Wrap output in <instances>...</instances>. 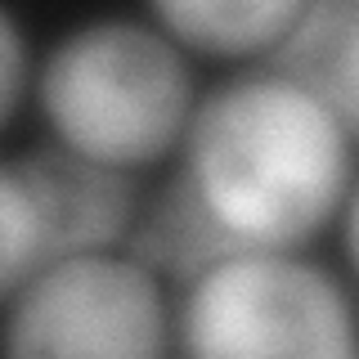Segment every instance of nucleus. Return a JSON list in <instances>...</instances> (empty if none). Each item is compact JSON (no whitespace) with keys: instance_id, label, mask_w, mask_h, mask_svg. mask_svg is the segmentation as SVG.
I'll return each instance as SVG.
<instances>
[{"instance_id":"1","label":"nucleus","mask_w":359,"mask_h":359,"mask_svg":"<svg viewBox=\"0 0 359 359\" xmlns=\"http://www.w3.org/2000/svg\"><path fill=\"white\" fill-rule=\"evenodd\" d=\"M180 171L238 243L306 247L346 207L355 135L314 90L265 63L198 99Z\"/></svg>"},{"instance_id":"2","label":"nucleus","mask_w":359,"mask_h":359,"mask_svg":"<svg viewBox=\"0 0 359 359\" xmlns=\"http://www.w3.org/2000/svg\"><path fill=\"white\" fill-rule=\"evenodd\" d=\"M36 104L54 144L117 171H140L184 144L198 90L184 45L157 22L90 18L41 59Z\"/></svg>"},{"instance_id":"3","label":"nucleus","mask_w":359,"mask_h":359,"mask_svg":"<svg viewBox=\"0 0 359 359\" xmlns=\"http://www.w3.org/2000/svg\"><path fill=\"white\" fill-rule=\"evenodd\" d=\"M175 346L189 355H355L359 319L351 292L297 247H247L184 283Z\"/></svg>"},{"instance_id":"4","label":"nucleus","mask_w":359,"mask_h":359,"mask_svg":"<svg viewBox=\"0 0 359 359\" xmlns=\"http://www.w3.org/2000/svg\"><path fill=\"white\" fill-rule=\"evenodd\" d=\"M166 278L130 252H81L5 297L9 355H162L175 341Z\"/></svg>"},{"instance_id":"5","label":"nucleus","mask_w":359,"mask_h":359,"mask_svg":"<svg viewBox=\"0 0 359 359\" xmlns=\"http://www.w3.org/2000/svg\"><path fill=\"white\" fill-rule=\"evenodd\" d=\"M140 194L130 171L41 144L0 166V297L36 269L130 238Z\"/></svg>"},{"instance_id":"6","label":"nucleus","mask_w":359,"mask_h":359,"mask_svg":"<svg viewBox=\"0 0 359 359\" xmlns=\"http://www.w3.org/2000/svg\"><path fill=\"white\" fill-rule=\"evenodd\" d=\"M265 63L314 90L359 135V0H306Z\"/></svg>"},{"instance_id":"7","label":"nucleus","mask_w":359,"mask_h":359,"mask_svg":"<svg viewBox=\"0 0 359 359\" xmlns=\"http://www.w3.org/2000/svg\"><path fill=\"white\" fill-rule=\"evenodd\" d=\"M126 247L149 269H157L162 278H171L180 287L194 283L198 274H207L211 265H220L224 256L247 252V243H238L224 229L220 216L207 207V198L194 189V180L184 171H175L153 194V202L135 220Z\"/></svg>"},{"instance_id":"8","label":"nucleus","mask_w":359,"mask_h":359,"mask_svg":"<svg viewBox=\"0 0 359 359\" xmlns=\"http://www.w3.org/2000/svg\"><path fill=\"white\" fill-rule=\"evenodd\" d=\"M175 45L211 59H265L301 18L306 0H149Z\"/></svg>"},{"instance_id":"9","label":"nucleus","mask_w":359,"mask_h":359,"mask_svg":"<svg viewBox=\"0 0 359 359\" xmlns=\"http://www.w3.org/2000/svg\"><path fill=\"white\" fill-rule=\"evenodd\" d=\"M0 50H5V72H0V81H5V108H0V117H5V126H9L22 108L27 81H36V72L27 67V41H22L18 14L9 5H5V18H0Z\"/></svg>"},{"instance_id":"10","label":"nucleus","mask_w":359,"mask_h":359,"mask_svg":"<svg viewBox=\"0 0 359 359\" xmlns=\"http://www.w3.org/2000/svg\"><path fill=\"white\" fill-rule=\"evenodd\" d=\"M341 247H346V261H351V274L359 283V175L351 184V194H346V207H341Z\"/></svg>"}]
</instances>
